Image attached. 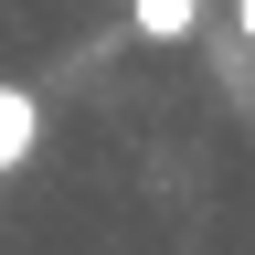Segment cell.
Segmentation results:
<instances>
[{"label":"cell","mask_w":255,"mask_h":255,"mask_svg":"<svg viewBox=\"0 0 255 255\" xmlns=\"http://www.w3.org/2000/svg\"><path fill=\"white\" fill-rule=\"evenodd\" d=\"M234 32H245V53H255V0H234Z\"/></svg>","instance_id":"3"},{"label":"cell","mask_w":255,"mask_h":255,"mask_svg":"<svg viewBox=\"0 0 255 255\" xmlns=\"http://www.w3.org/2000/svg\"><path fill=\"white\" fill-rule=\"evenodd\" d=\"M32 149H43V96H32V85H0V181H11Z\"/></svg>","instance_id":"1"},{"label":"cell","mask_w":255,"mask_h":255,"mask_svg":"<svg viewBox=\"0 0 255 255\" xmlns=\"http://www.w3.org/2000/svg\"><path fill=\"white\" fill-rule=\"evenodd\" d=\"M128 21H138V43H191L202 32V0H128Z\"/></svg>","instance_id":"2"}]
</instances>
